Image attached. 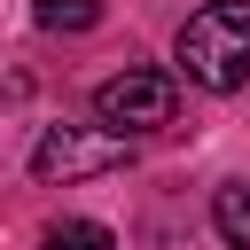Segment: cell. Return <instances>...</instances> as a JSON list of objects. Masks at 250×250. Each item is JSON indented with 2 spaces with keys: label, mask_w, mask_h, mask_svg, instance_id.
<instances>
[{
  "label": "cell",
  "mask_w": 250,
  "mask_h": 250,
  "mask_svg": "<svg viewBox=\"0 0 250 250\" xmlns=\"http://www.w3.org/2000/svg\"><path fill=\"white\" fill-rule=\"evenodd\" d=\"M94 117L117 125V133H164L180 117V86L164 70H117V78L94 86Z\"/></svg>",
  "instance_id": "obj_3"
},
{
  "label": "cell",
  "mask_w": 250,
  "mask_h": 250,
  "mask_svg": "<svg viewBox=\"0 0 250 250\" xmlns=\"http://www.w3.org/2000/svg\"><path fill=\"white\" fill-rule=\"evenodd\" d=\"M39 250H117V234H109L102 219H55V227L39 234Z\"/></svg>",
  "instance_id": "obj_5"
},
{
  "label": "cell",
  "mask_w": 250,
  "mask_h": 250,
  "mask_svg": "<svg viewBox=\"0 0 250 250\" xmlns=\"http://www.w3.org/2000/svg\"><path fill=\"white\" fill-rule=\"evenodd\" d=\"M125 156H133V133H117V125H47L31 141L39 180H94V172H117Z\"/></svg>",
  "instance_id": "obj_2"
},
{
  "label": "cell",
  "mask_w": 250,
  "mask_h": 250,
  "mask_svg": "<svg viewBox=\"0 0 250 250\" xmlns=\"http://www.w3.org/2000/svg\"><path fill=\"white\" fill-rule=\"evenodd\" d=\"M180 70L203 94L250 86V0H203L180 23Z\"/></svg>",
  "instance_id": "obj_1"
},
{
  "label": "cell",
  "mask_w": 250,
  "mask_h": 250,
  "mask_svg": "<svg viewBox=\"0 0 250 250\" xmlns=\"http://www.w3.org/2000/svg\"><path fill=\"white\" fill-rule=\"evenodd\" d=\"M211 227L227 234V250H250V180H227L211 195Z\"/></svg>",
  "instance_id": "obj_4"
},
{
  "label": "cell",
  "mask_w": 250,
  "mask_h": 250,
  "mask_svg": "<svg viewBox=\"0 0 250 250\" xmlns=\"http://www.w3.org/2000/svg\"><path fill=\"white\" fill-rule=\"evenodd\" d=\"M31 16H39V31H94L102 23V0H39Z\"/></svg>",
  "instance_id": "obj_6"
}]
</instances>
